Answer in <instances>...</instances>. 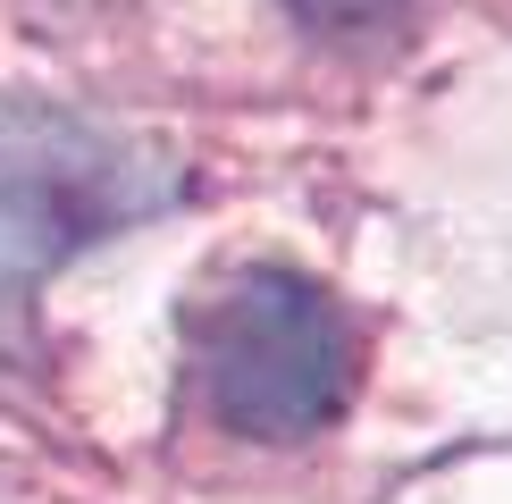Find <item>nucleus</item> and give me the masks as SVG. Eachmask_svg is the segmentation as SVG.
<instances>
[{
    "label": "nucleus",
    "mask_w": 512,
    "mask_h": 504,
    "mask_svg": "<svg viewBox=\"0 0 512 504\" xmlns=\"http://www.w3.org/2000/svg\"><path fill=\"white\" fill-rule=\"evenodd\" d=\"M194 370L227 429L244 437H311L353 404L361 345L353 320L319 278L294 269H236L194 311Z\"/></svg>",
    "instance_id": "obj_1"
},
{
    "label": "nucleus",
    "mask_w": 512,
    "mask_h": 504,
    "mask_svg": "<svg viewBox=\"0 0 512 504\" xmlns=\"http://www.w3.org/2000/svg\"><path fill=\"white\" fill-rule=\"evenodd\" d=\"M160 202L168 168L126 135L42 101H0V286L42 278Z\"/></svg>",
    "instance_id": "obj_2"
},
{
    "label": "nucleus",
    "mask_w": 512,
    "mask_h": 504,
    "mask_svg": "<svg viewBox=\"0 0 512 504\" xmlns=\"http://www.w3.org/2000/svg\"><path fill=\"white\" fill-rule=\"evenodd\" d=\"M319 34H395L412 17V0H294Z\"/></svg>",
    "instance_id": "obj_3"
}]
</instances>
